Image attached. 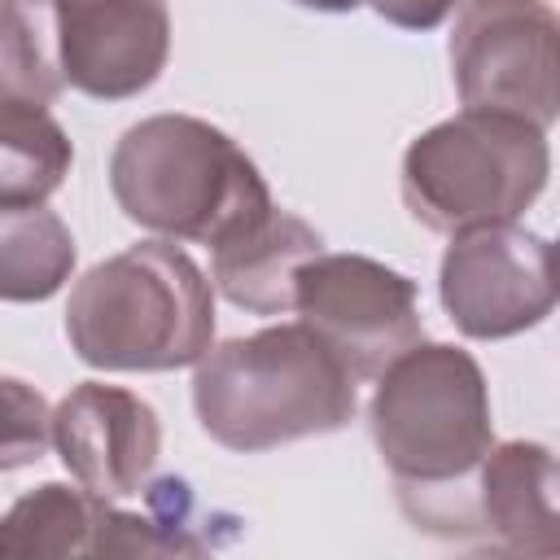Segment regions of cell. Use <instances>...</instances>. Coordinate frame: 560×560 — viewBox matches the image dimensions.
I'll list each match as a JSON object with an SVG mask.
<instances>
[{"mask_svg":"<svg viewBox=\"0 0 560 560\" xmlns=\"http://www.w3.org/2000/svg\"><path fill=\"white\" fill-rule=\"evenodd\" d=\"M556 455L542 442H490L472 472L468 521L472 534L490 551L516 556H556L560 551V516H556Z\"/></svg>","mask_w":560,"mask_h":560,"instance_id":"obj_11","label":"cell"},{"mask_svg":"<svg viewBox=\"0 0 560 560\" xmlns=\"http://www.w3.org/2000/svg\"><path fill=\"white\" fill-rule=\"evenodd\" d=\"M298 4H306V9H319V13H350V9H359L363 0H298Z\"/></svg>","mask_w":560,"mask_h":560,"instance_id":"obj_19","label":"cell"},{"mask_svg":"<svg viewBox=\"0 0 560 560\" xmlns=\"http://www.w3.org/2000/svg\"><path fill=\"white\" fill-rule=\"evenodd\" d=\"M372 4L376 18H385L389 26H402V31H433L442 26L464 0H363Z\"/></svg>","mask_w":560,"mask_h":560,"instance_id":"obj_18","label":"cell"},{"mask_svg":"<svg viewBox=\"0 0 560 560\" xmlns=\"http://www.w3.org/2000/svg\"><path fill=\"white\" fill-rule=\"evenodd\" d=\"M48 446H52L48 398L22 376H0V472L39 464Z\"/></svg>","mask_w":560,"mask_h":560,"instance_id":"obj_17","label":"cell"},{"mask_svg":"<svg viewBox=\"0 0 560 560\" xmlns=\"http://www.w3.org/2000/svg\"><path fill=\"white\" fill-rule=\"evenodd\" d=\"M114 499L83 490L79 481H44L13 499L0 516V560L44 556H105V521Z\"/></svg>","mask_w":560,"mask_h":560,"instance_id":"obj_13","label":"cell"},{"mask_svg":"<svg viewBox=\"0 0 560 560\" xmlns=\"http://www.w3.org/2000/svg\"><path fill=\"white\" fill-rule=\"evenodd\" d=\"M368 429L416 529L468 538V490L494 442L490 385L464 346L416 341L372 389Z\"/></svg>","mask_w":560,"mask_h":560,"instance_id":"obj_1","label":"cell"},{"mask_svg":"<svg viewBox=\"0 0 560 560\" xmlns=\"http://www.w3.org/2000/svg\"><path fill=\"white\" fill-rule=\"evenodd\" d=\"M109 192L136 228L206 249L245 236L276 206L254 158L192 114L131 122L109 153Z\"/></svg>","mask_w":560,"mask_h":560,"instance_id":"obj_3","label":"cell"},{"mask_svg":"<svg viewBox=\"0 0 560 560\" xmlns=\"http://www.w3.org/2000/svg\"><path fill=\"white\" fill-rule=\"evenodd\" d=\"M70 350L96 372H175L214 346V284L175 241L88 267L66 302Z\"/></svg>","mask_w":560,"mask_h":560,"instance_id":"obj_4","label":"cell"},{"mask_svg":"<svg viewBox=\"0 0 560 560\" xmlns=\"http://www.w3.org/2000/svg\"><path fill=\"white\" fill-rule=\"evenodd\" d=\"M547 131L490 109H459L402 153V206L429 232L521 219L547 188Z\"/></svg>","mask_w":560,"mask_h":560,"instance_id":"obj_5","label":"cell"},{"mask_svg":"<svg viewBox=\"0 0 560 560\" xmlns=\"http://www.w3.org/2000/svg\"><path fill=\"white\" fill-rule=\"evenodd\" d=\"M61 74L92 101L149 92L171 57L166 0H57Z\"/></svg>","mask_w":560,"mask_h":560,"instance_id":"obj_9","label":"cell"},{"mask_svg":"<svg viewBox=\"0 0 560 560\" xmlns=\"http://www.w3.org/2000/svg\"><path fill=\"white\" fill-rule=\"evenodd\" d=\"M74 236L57 210L0 206V302H48L74 276Z\"/></svg>","mask_w":560,"mask_h":560,"instance_id":"obj_14","label":"cell"},{"mask_svg":"<svg viewBox=\"0 0 560 560\" xmlns=\"http://www.w3.org/2000/svg\"><path fill=\"white\" fill-rule=\"evenodd\" d=\"M52 446L83 490L131 499L153 481L162 455V420L140 394L83 381L52 407Z\"/></svg>","mask_w":560,"mask_h":560,"instance_id":"obj_10","label":"cell"},{"mask_svg":"<svg viewBox=\"0 0 560 560\" xmlns=\"http://www.w3.org/2000/svg\"><path fill=\"white\" fill-rule=\"evenodd\" d=\"M61 92L57 0H0V101L52 105Z\"/></svg>","mask_w":560,"mask_h":560,"instance_id":"obj_16","label":"cell"},{"mask_svg":"<svg viewBox=\"0 0 560 560\" xmlns=\"http://www.w3.org/2000/svg\"><path fill=\"white\" fill-rule=\"evenodd\" d=\"M293 311L354 381H376L402 350L424 341L420 289L368 254H315L293 284Z\"/></svg>","mask_w":560,"mask_h":560,"instance_id":"obj_7","label":"cell"},{"mask_svg":"<svg viewBox=\"0 0 560 560\" xmlns=\"http://www.w3.org/2000/svg\"><path fill=\"white\" fill-rule=\"evenodd\" d=\"M74 162L66 127L48 105L0 101V206H39L48 201Z\"/></svg>","mask_w":560,"mask_h":560,"instance_id":"obj_15","label":"cell"},{"mask_svg":"<svg viewBox=\"0 0 560 560\" xmlns=\"http://www.w3.org/2000/svg\"><path fill=\"white\" fill-rule=\"evenodd\" d=\"M560 22L547 0H464L451 26V74L464 109L551 127L560 114Z\"/></svg>","mask_w":560,"mask_h":560,"instance_id":"obj_6","label":"cell"},{"mask_svg":"<svg viewBox=\"0 0 560 560\" xmlns=\"http://www.w3.org/2000/svg\"><path fill=\"white\" fill-rule=\"evenodd\" d=\"M315 254H324V236L306 219L271 206L258 228L210 249V284L249 315H284L293 311L298 271Z\"/></svg>","mask_w":560,"mask_h":560,"instance_id":"obj_12","label":"cell"},{"mask_svg":"<svg viewBox=\"0 0 560 560\" xmlns=\"http://www.w3.org/2000/svg\"><path fill=\"white\" fill-rule=\"evenodd\" d=\"M359 381L298 319L210 346L192 363V411L236 455L337 433L359 411Z\"/></svg>","mask_w":560,"mask_h":560,"instance_id":"obj_2","label":"cell"},{"mask_svg":"<svg viewBox=\"0 0 560 560\" xmlns=\"http://www.w3.org/2000/svg\"><path fill=\"white\" fill-rule=\"evenodd\" d=\"M438 298L472 341H503L538 328L556 311L551 241L516 219L451 232L438 267Z\"/></svg>","mask_w":560,"mask_h":560,"instance_id":"obj_8","label":"cell"}]
</instances>
